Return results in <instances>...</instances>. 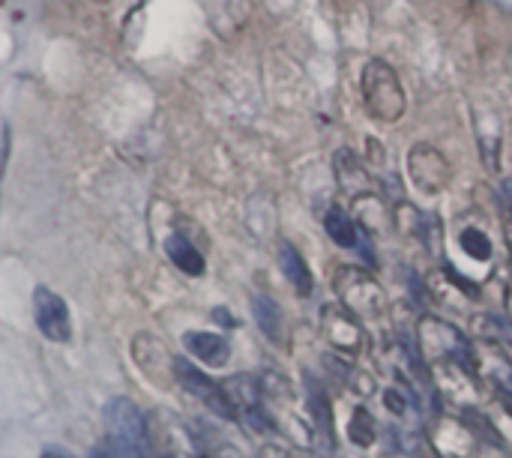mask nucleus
Returning a JSON list of instances; mask_svg holds the SVG:
<instances>
[{"label":"nucleus","mask_w":512,"mask_h":458,"mask_svg":"<svg viewBox=\"0 0 512 458\" xmlns=\"http://www.w3.org/2000/svg\"><path fill=\"white\" fill-rule=\"evenodd\" d=\"M33 318L36 327L45 339L51 342H69L72 339V315L69 306L60 294H54L51 288H36L33 291Z\"/></svg>","instance_id":"20e7f679"},{"label":"nucleus","mask_w":512,"mask_h":458,"mask_svg":"<svg viewBox=\"0 0 512 458\" xmlns=\"http://www.w3.org/2000/svg\"><path fill=\"white\" fill-rule=\"evenodd\" d=\"M417 336H420L423 354H432V357H441V360H453V363H462V366L471 360L465 336L456 327H450V324H444L438 318H423Z\"/></svg>","instance_id":"423d86ee"},{"label":"nucleus","mask_w":512,"mask_h":458,"mask_svg":"<svg viewBox=\"0 0 512 458\" xmlns=\"http://www.w3.org/2000/svg\"><path fill=\"white\" fill-rule=\"evenodd\" d=\"M474 327H477V333L486 339V342H501V345H512V327L510 324H504L501 318H495V315H480L477 321H474Z\"/></svg>","instance_id":"2eb2a0df"},{"label":"nucleus","mask_w":512,"mask_h":458,"mask_svg":"<svg viewBox=\"0 0 512 458\" xmlns=\"http://www.w3.org/2000/svg\"><path fill=\"white\" fill-rule=\"evenodd\" d=\"M324 225H327V234H330V240H333L336 246H342V249H351V246H357V240H360V231H357L354 219H351L345 210L333 207V210L327 213Z\"/></svg>","instance_id":"ddd939ff"},{"label":"nucleus","mask_w":512,"mask_h":458,"mask_svg":"<svg viewBox=\"0 0 512 458\" xmlns=\"http://www.w3.org/2000/svg\"><path fill=\"white\" fill-rule=\"evenodd\" d=\"M102 417H105V426L111 432L108 438L123 441V444H132V447H141V450H150L147 420H144V414L129 399H111L105 405Z\"/></svg>","instance_id":"7ed1b4c3"},{"label":"nucleus","mask_w":512,"mask_h":458,"mask_svg":"<svg viewBox=\"0 0 512 458\" xmlns=\"http://www.w3.org/2000/svg\"><path fill=\"white\" fill-rule=\"evenodd\" d=\"M408 168H411L414 183H417L426 195H438V192H444L447 183H450V165H447L444 153L435 150V147H429V144H420V147L411 150Z\"/></svg>","instance_id":"0eeeda50"},{"label":"nucleus","mask_w":512,"mask_h":458,"mask_svg":"<svg viewBox=\"0 0 512 458\" xmlns=\"http://www.w3.org/2000/svg\"><path fill=\"white\" fill-rule=\"evenodd\" d=\"M90 458H147V453L141 447H132V444H123V441H114V438H105L102 444L93 447Z\"/></svg>","instance_id":"f3484780"},{"label":"nucleus","mask_w":512,"mask_h":458,"mask_svg":"<svg viewBox=\"0 0 512 458\" xmlns=\"http://www.w3.org/2000/svg\"><path fill=\"white\" fill-rule=\"evenodd\" d=\"M42 458H63V456H60V453H45Z\"/></svg>","instance_id":"4be33fe9"},{"label":"nucleus","mask_w":512,"mask_h":458,"mask_svg":"<svg viewBox=\"0 0 512 458\" xmlns=\"http://www.w3.org/2000/svg\"><path fill=\"white\" fill-rule=\"evenodd\" d=\"M279 267H282L285 279L294 285L297 294H303V297L312 294V273H309L303 255H300L291 243H282V246H279Z\"/></svg>","instance_id":"9d476101"},{"label":"nucleus","mask_w":512,"mask_h":458,"mask_svg":"<svg viewBox=\"0 0 512 458\" xmlns=\"http://www.w3.org/2000/svg\"><path fill=\"white\" fill-rule=\"evenodd\" d=\"M363 96L366 108L381 123H396L405 114V90L393 66L384 60H369L363 69Z\"/></svg>","instance_id":"f03ea898"},{"label":"nucleus","mask_w":512,"mask_h":458,"mask_svg":"<svg viewBox=\"0 0 512 458\" xmlns=\"http://www.w3.org/2000/svg\"><path fill=\"white\" fill-rule=\"evenodd\" d=\"M348 435H351V441H354L357 447H369V444L375 441V420H372V414H369L366 408H357V411H354V420H351Z\"/></svg>","instance_id":"dca6fc26"},{"label":"nucleus","mask_w":512,"mask_h":458,"mask_svg":"<svg viewBox=\"0 0 512 458\" xmlns=\"http://www.w3.org/2000/svg\"><path fill=\"white\" fill-rule=\"evenodd\" d=\"M507 246H510V255H512V219L507 222Z\"/></svg>","instance_id":"412c9836"},{"label":"nucleus","mask_w":512,"mask_h":458,"mask_svg":"<svg viewBox=\"0 0 512 458\" xmlns=\"http://www.w3.org/2000/svg\"><path fill=\"white\" fill-rule=\"evenodd\" d=\"M258 458H291V453H288V450H282V447H264Z\"/></svg>","instance_id":"aec40b11"},{"label":"nucleus","mask_w":512,"mask_h":458,"mask_svg":"<svg viewBox=\"0 0 512 458\" xmlns=\"http://www.w3.org/2000/svg\"><path fill=\"white\" fill-rule=\"evenodd\" d=\"M339 300H342V309H348L357 321L360 318H369V321H378L387 315L390 309V300H387V291L360 267H342L336 273V282H333Z\"/></svg>","instance_id":"f257e3e1"},{"label":"nucleus","mask_w":512,"mask_h":458,"mask_svg":"<svg viewBox=\"0 0 512 458\" xmlns=\"http://www.w3.org/2000/svg\"><path fill=\"white\" fill-rule=\"evenodd\" d=\"M321 330H324V339L342 351V354H360L363 351V330H360V321L342 309V306H324L321 309Z\"/></svg>","instance_id":"6e6552de"},{"label":"nucleus","mask_w":512,"mask_h":458,"mask_svg":"<svg viewBox=\"0 0 512 458\" xmlns=\"http://www.w3.org/2000/svg\"><path fill=\"white\" fill-rule=\"evenodd\" d=\"M384 405H387V411H393V414H399V417L408 411V405H405V399H402L399 390H387V393H384Z\"/></svg>","instance_id":"6ab92c4d"},{"label":"nucleus","mask_w":512,"mask_h":458,"mask_svg":"<svg viewBox=\"0 0 512 458\" xmlns=\"http://www.w3.org/2000/svg\"><path fill=\"white\" fill-rule=\"evenodd\" d=\"M174 378H177V384H180L186 393H192L195 399H201L216 417H222V420H237V417H234V408H231V402H228V396H225V390H222V384H216L213 378H207L204 372H198L189 360H174Z\"/></svg>","instance_id":"39448f33"},{"label":"nucleus","mask_w":512,"mask_h":458,"mask_svg":"<svg viewBox=\"0 0 512 458\" xmlns=\"http://www.w3.org/2000/svg\"><path fill=\"white\" fill-rule=\"evenodd\" d=\"M462 249L474 258V261H489L492 258V243L483 231L477 228H468L462 231Z\"/></svg>","instance_id":"a211bd4d"},{"label":"nucleus","mask_w":512,"mask_h":458,"mask_svg":"<svg viewBox=\"0 0 512 458\" xmlns=\"http://www.w3.org/2000/svg\"><path fill=\"white\" fill-rule=\"evenodd\" d=\"M252 312H255V321L261 324V330H264L267 339H279L282 336V312H279L276 300L258 294L252 300Z\"/></svg>","instance_id":"4468645a"},{"label":"nucleus","mask_w":512,"mask_h":458,"mask_svg":"<svg viewBox=\"0 0 512 458\" xmlns=\"http://www.w3.org/2000/svg\"><path fill=\"white\" fill-rule=\"evenodd\" d=\"M165 252H168L171 264H174L177 270H183L186 276H201V273H204V258H201V252H198L183 234H171V237L165 240Z\"/></svg>","instance_id":"9b49d317"},{"label":"nucleus","mask_w":512,"mask_h":458,"mask_svg":"<svg viewBox=\"0 0 512 458\" xmlns=\"http://www.w3.org/2000/svg\"><path fill=\"white\" fill-rule=\"evenodd\" d=\"M183 345L195 360H201L210 369H222L228 363V357H231V345L219 333H186Z\"/></svg>","instance_id":"1a4fd4ad"},{"label":"nucleus","mask_w":512,"mask_h":458,"mask_svg":"<svg viewBox=\"0 0 512 458\" xmlns=\"http://www.w3.org/2000/svg\"><path fill=\"white\" fill-rule=\"evenodd\" d=\"M339 162H336V174H339V180H342V186L354 195V198H363V195H369V180H366V168L354 159V153H348V150H342L339 156H336Z\"/></svg>","instance_id":"f8f14e48"}]
</instances>
